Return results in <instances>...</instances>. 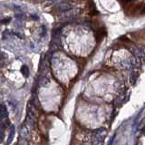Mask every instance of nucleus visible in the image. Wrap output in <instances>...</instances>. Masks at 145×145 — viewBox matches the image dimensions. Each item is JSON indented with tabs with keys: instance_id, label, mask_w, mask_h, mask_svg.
<instances>
[{
	"instance_id": "1",
	"label": "nucleus",
	"mask_w": 145,
	"mask_h": 145,
	"mask_svg": "<svg viewBox=\"0 0 145 145\" xmlns=\"http://www.w3.org/2000/svg\"><path fill=\"white\" fill-rule=\"evenodd\" d=\"M107 131L104 128H100L94 132L93 136V145H102Z\"/></svg>"
},
{
	"instance_id": "2",
	"label": "nucleus",
	"mask_w": 145,
	"mask_h": 145,
	"mask_svg": "<svg viewBox=\"0 0 145 145\" xmlns=\"http://www.w3.org/2000/svg\"><path fill=\"white\" fill-rule=\"evenodd\" d=\"M71 7L72 5L69 3H67V2H64V3H61L56 5L57 10L60 11V12H66V11L70 10Z\"/></svg>"
},
{
	"instance_id": "3",
	"label": "nucleus",
	"mask_w": 145,
	"mask_h": 145,
	"mask_svg": "<svg viewBox=\"0 0 145 145\" xmlns=\"http://www.w3.org/2000/svg\"><path fill=\"white\" fill-rule=\"evenodd\" d=\"M75 14H76V11L68 10V11H66V12H64V14H62V16L60 17V19L61 20H66V19L72 17Z\"/></svg>"
},
{
	"instance_id": "4",
	"label": "nucleus",
	"mask_w": 145,
	"mask_h": 145,
	"mask_svg": "<svg viewBox=\"0 0 145 145\" xmlns=\"http://www.w3.org/2000/svg\"><path fill=\"white\" fill-rule=\"evenodd\" d=\"M7 116H8V112H7L5 106L3 104H0V119H5Z\"/></svg>"
},
{
	"instance_id": "5",
	"label": "nucleus",
	"mask_w": 145,
	"mask_h": 145,
	"mask_svg": "<svg viewBox=\"0 0 145 145\" xmlns=\"http://www.w3.org/2000/svg\"><path fill=\"white\" fill-rule=\"evenodd\" d=\"M20 135L21 137H23L24 139H27L29 137V131H28V128L26 126H22L20 129Z\"/></svg>"
},
{
	"instance_id": "6",
	"label": "nucleus",
	"mask_w": 145,
	"mask_h": 145,
	"mask_svg": "<svg viewBox=\"0 0 145 145\" xmlns=\"http://www.w3.org/2000/svg\"><path fill=\"white\" fill-rule=\"evenodd\" d=\"M15 133H16V131H15V128L13 126H11V129H10V132H9L8 134V137H7V143L9 144L12 142L13 139H14L15 137Z\"/></svg>"
},
{
	"instance_id": "7",
	"label": "nucleus",
	"mask_w": 145,
	"mask_h": 145,
	"mask_svg": "<svg viewBox=\"0 0 145 145\" xmlns=\"http://www.w3.org/2000/svg\"><path fill=\"white\" fill-rule=\"evenodd\" d=\"M5 125L3 123H1L0 124V143L3 142V139L5 137Z\"/></svg>"
},
{
	"instance_id": "8",
	"label": "nucleus",
	"mask_w": 145,
	"mask_h": 145,
	"mask_svg": "<svg viewBox=\"0 0 145 145\" xmlns=\"http://www.w3.org/2000/svg\"><path fill=\"white\" fill-rule=\"evenodd\" d=\"M21 71H22V74H24L26 77H27L28 76V74H29V71H28V68L26 67V65L25 66H23L22 67V69H21Z\"/></svg>"
},
{
	"instance_id": "9",
	"label": "nucleus",
	"mask_w": 145,
	"mask_h": 145,
	"mask_svg": "<svg viewBox=\"0 0 145 145\" xmlns=\"http://www.w3.org/2000/svg\"><path fill=\"white\" fill-rule=\"evenodd\" d=\"M38 2H43V1H45V0H37Z\"/></svg>"
}]
</instances>
